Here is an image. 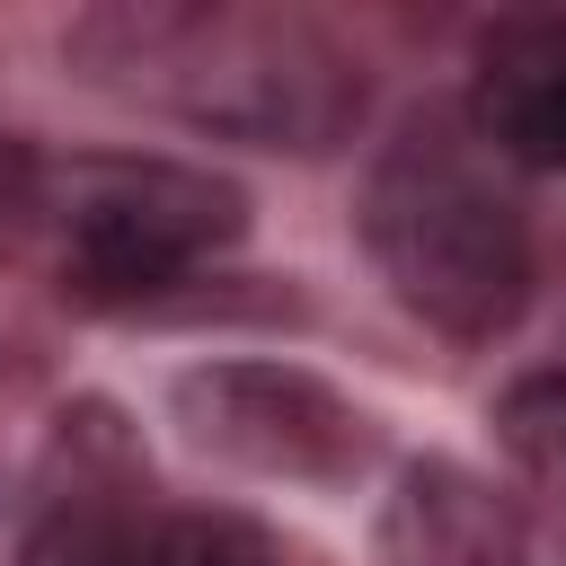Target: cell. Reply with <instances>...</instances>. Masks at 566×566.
<instances>
[{
	"label": "cell",
	"mask_w": 566,
	"mask_h": 566,
	"mask_svg": "<svg viewBox=\"0 0 566 566\" xmlns=\"http://www.w3.org/2000/svg\"><path fill=\"white\" fill-rule=\"evenodd\" d=\"M44 230L88 301H142L212 265L248 230V195L177 159H80L44 186Z\"/></svg>",
	"instance_id": "obj_3"
},
{
	"label": "cell",
	"mask_w": 566,
	"mask_h": 566,
	"mask_svg": "<svg viewBox=\"0 0 566 566\" xmlns=\"http://www.w3.org/2000/svg\"><path fill=\"white\" fill-rule=\"evenodd\" d=\"M469 124L513 168H566V9L495 18L478 35Z\"/></svg>",
	"instance_id": "obj_5"
},
{
	"label": "cell",
	"mask_w": 566,
	"mask_h": 566,
	"mask_svg": "<svg viewBox=\"0 0 566 566\" xmlns=\"http://www.w3.org/2000/svg\"><path fill=\"white\" fill-rule=\"evenodd\" d=\"M380 566H522V513L460 460H416L371 531Z\"/></svg>",
	"instance_id": "obj_6"
},
{
	"label": "cell",
	"mask_w": 566,
	"mask_h": 566,
	"mask_svg": "<svg viewBox=\"0 0 566 566\" xmlns=\"http://www.w3.org/2000/svg\"><path fill=\"white\" fill-rule=\"evenodd\" d=\"M142 566H283L274 539L239 513H168L142 539Z\"/></svg>",
	"instance_id": "obj_9"
},
{
	"label": "cell",
	"mask_w": 566,
	"mask_h": 566,
	"mask_svg": "<svg viewBox=\"0 0 566 566\" xmlns=\"http://www.w3.org/2000/svg\"><path fill=\"white\" fill-rule=\"evenodd\" d=\"M363 248L380 283L460 345H495L531 310V221L451 124H407L371 159Z\"/></svg>",
	"instance_id": "obj_2"
},
{
	"label": "cell",
	"mask_w": 566,
	"mask_h": 566,
	"mask_svg": "<svg viewBox=\"0 0 566 566\" xmlns=\"http://www.w3.org/2000/svg\"><path fill=\"white\" fill-rule=\"evenodd\" d=\"M62 53L150 115L301 159L336 150L371 97L354 44H336L301 9H248V0H115L88 9L62 35Z\"/></svg>",
	"instance_id": "obj_1"
},
{
	"label": "cell",
	"mask_w": 566,
	"mask_h": 566,
	"mask_svg": "<svg viewBox=\"0 0 566 566\" xmlns=\"http://www.w3.org/2000/svg\"><path fill=\"white\" fill-rule=\"evenodd\" d=\"M168 416L186 424L195 451H212V460H230L248 478L336 486L371 451L363 407L336 398L301 363H195V371L168 380Z\"/></svg>",
	"instance_id": "obj_4"
},
{
	"label": "cell",
	"mask_w": 566,
	"mask_h": 566,
	"mask_svg": "<svg viewBox=\"0 0 566 566\" xmlns=\"http://www.w3.org/2000/svg\"><path fill=\"white\" fill-rule=\"evenodd\" d=\"M495 442L513 451L522 478H539V486L566 495V371H522L495 398Z\"/></svg>",
	"instance_id": "obj_7"
},
{
	"label": "cell",
	"mask_w": 566,
	"mask_h": 566,
	"mask_svg": "<svg viewBox=\"0 0 566 566\" xmlns=\"http://www.w3.org/2000/svg\"><path fill=\"white\" fill-rule=\"evenodd\" d=\"M44 186H53V168H44L18 133H0V239L44 230Z\"/></svg>",
	"instance_id": "obj_10"
},
{
	"label": "cell",
	"mask_w": 566,
	"mask_h": 566,
	"mask_svg": "<svg viewBox=\"0 0 566 566\" xmlns=\"http://www.w3.org/2000/svg\"><path fill=\"white\" fill-rule=\"evenodd\" d=\"M18 566H142V531H133L115 504L71 495V504H53V513L27 531V557H18Z\"/></svg>",
	"instance_id": "obj_8"
}]
</instances>
